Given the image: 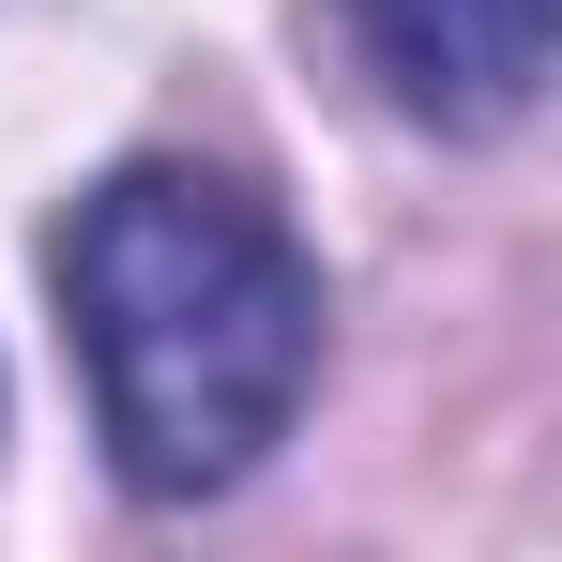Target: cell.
<instances>
[{
    "label": "cell",
    "instance_id": "cell-2",
    "mask_svg": "<svg viewBox=\"0 0 562 562\" xmlns=\"http://www.w3.org/2000/svg\"><path fill=\"white\" fill-rule=\"evenodd\" d=\"M366 77L441 137H502L548 106V0H335Z\"/></svg>",
    "mask_w": 562,
    "mask_h": 562
},
{
    "label": "cell",
    "instance_id": "cell-1",
    "mask_svg": "<svg viewBox=\"0 0 562 562\" xmlns=\"http://www.w3.org/2000/svg\"><path fill=\"white\" fill-rule=\"evenodd\" d=\"M61 319L137 502H213L319 380V259L228 168H122L61 228Z\"/></svg>",
    "mask_w": 562,
    "mask_h": 562
}]
</instances>
